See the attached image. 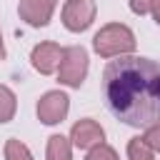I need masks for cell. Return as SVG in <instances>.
Returning <instances> with one entry per match:
<instances>
[{
  "mask_svg": "<svg viewBox=\"0 0 160 160\" xmlns=\"http://www.w3.org/2000/svg\"><path fill=\"white\" fill-rule=\"evenodd\" d=\"M92 48L100 58H118V55H130L135 50V35L128 25L122 22H110L100 28L92 38Z\"/></svg>",
  "mask_w": 160,
  "mask_h": 160,
  "instance_id": "cell-2",
  "label": "cell"
},
{
  "mask_svg": "<svg viewBox=\"0 0 160 160\" xmlns=\"http://www.w3.org/2000/svg\"><path fill=\"white\" fill-rule=\"evenodd\" d=\"M70 140H72L75 148L90 150V148H95V145H100V142L105 140V130L100 128V122H95V120H90V118H82V120H78V122L72 125Z\"/></svg>",
  "mask_w": 160,
  "mask_h": 160,
  "instance_id": "cell-7",
  "label": "cell"
},
{
  "mask_svg": "<svg viewBox=\"0 0 160 160\" xmlns=\"http://www.w3.org/2000/svg\"><path fill=\"white\" fill-rule=\"evenodd\" d=\"M55 5H58V0H20L18 12L30 28H42L50 22Z\"/></svg>",
  "mask_w": 160,
  "mask_h": 160,
  "instance_id": "cell-6",
  "label": "cell"
},
{
  "mask_svg": "<svg viewBox=\"0 0 160 160\" xmlns=\"http://www.w3.org/2000/svg\"><path fill=\"white\" fill-rule=\"evenodd\" d=\"M5 160H32V152L28 150L25 142L10 138V140L5 142Z\"/></svg>",
  "mask_w": 160,
  "mask_h": 160,
  "instance_id": "cell-12",
  "label": "cell"
},
{
  "mask_svg": "<svg viewBox=\"0 0 160 160\" xmlns=\"http://www.w3.org/2000/svg\"><path fill=\"white\" fill-rule=\"evenodd\" d=\"M128 160H155V150L142 138H132L128 142Z\"/></svg>",
  "mask_w": 160,
  "mask_h": 160,
  "instance_id": "cell-11",
  "label": "cell"
},
{
  "mask_svg": "<svg viewBox=\"0 0 160 160\" xmlns=\"http://www.w3.org/2000/svg\"><path fill=\"white\" fill-rule=\"evenodd\" d=\"M142 140H145V142H148L155 152H160V120H158V122H152L150 128H145Z\"/></svg>",
  "mask_w": 160,
  "mask_h": 160,
  "instance_id": "cell-14",
  "label": "cell"
},
{
  "mask_svg": "<svg viewBox=\"0 0 160 160\" xmlns=\"http://www.w3.org/2000/svg\"><path fill=\"white\" fill-rule=\"evenodd\" d=\"M70 110V98L60 90H50L45 92L40 100H38V118L45 122V125H58L65 120Z\"/></svg>",
  "mask_w": 160,
  "mask_h": 160,
  "instance_id": "cell-5",
  "label": "cell"
},
{
  "mask_svg": "<svg viewBox=\"0 0 160 160\" xmlns=\"http://www.w3.org/2000/svg\"><path fill=\"white\" fill-rule=\"evenodd\" d=\"M108 110L130 128H150L160 120V62L138 55H118L102 70Z\"/></svg>",
  "mask_w": 160,
  "mask_h": 160,
  "instance_id": "cell-1",
  "label": "cell"
},
{
  "mask_svg": "<svg viewBox=\"0 0 160 160\" xmlns=\"http://www.w3.org/2000/svg\"><path fill=\"white\" fill-rule=\"evenodd\" d=\"M95 20V0H68L62 5V25L70 32H82Z\"/></svg>",
  "mask_w": 160,
  "mask_h": 160,
  "instance_id": "cell-4",
  "label": "cell"
},
{
  "mask_svg": "<svg viewBox=\"0 0 160 160\" xmlns=\"http://www.w3.org/2000/svg\"><path fill=\"white\" fill-rule=\"evenodd\" d=\"M130 10L135 15H152L155 22L160 25V0H130Z\"/></svg>",
  "mask_w": 160,
  "mask_h": 160,
  "instance_id": "cell-13",
  "label": "cell"
},
{
  "mask_svg": "<svg viewBox=\"0 0 160 160\" xmlns=\"http://www.w3.org/2000/svg\"><path fill=\"white\" fill-rule=\"evenodd\" d=\"M5 58V45H2V35H0V60Z\"/></svg>",
  "mask_w": 160,
  "mask_h": 160,
  "instance_id": "cell-15",
  "label": "cell"
},
{
  "mask_svg": "<svg viewBox=\"0 0 160 160\" xmlns=\"http://www.w3.org/2000/svg\"><path fill=\"white\" fill-rule=\"evenodd\" d=\"M15 110H18L15 92L8 85H0V122H10L12 115H15Z\"/></svg>",
  "mask_w": 160,
  "mask_h": 160,
  "instance_id": "cell-10",
  "label": "cell"
},
{
  "mask_svg": "<svg viewBox=\"0 0 160 160\" xmlns=\"http://www.w3.org/2000/svg\"><path fill=\"white\" fill-rule=\"evenodd\" d=\"M45 158L48 160H72V142L62 135H50Z\"/></svg>",
  "mask_w": 160,
  "mask_h": 160,
  "instance_id": "cell-9",
  "label": "cell"
},
{
  "mask_svg": "<svg viewBox=\"0 0 160 160\" xmlns=\"http://www.w3.org/2000/svg\"><path fill=\"white\" fill-rule=\"evenodd\" d=\"M60 58H62V48L58 42H40L32 48L30 52V60H32V68L42 75H52L60 65Z\"/></svg>",
  "mask_w": 160,
  "mask_h": 160,
  "instance_id": "cell-8",
  "label": "cell"
},
{
  "mask_svg": "<svg viewBox=\"0 0 160 160\" xmlns=\"http://www.w3.org/2000/svg\"><path fill=\"white\" fill-rule=\"evenodd\" d=\"M88 75V52L80 45H70L62 50L60 65H58V80L68 88H80Z\"/></svg>",
  "mask_w": 160,
  "mask_h": 160,
  "instance_id": "cell-3",
  "label": "cell"
}]
</instances>
